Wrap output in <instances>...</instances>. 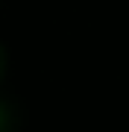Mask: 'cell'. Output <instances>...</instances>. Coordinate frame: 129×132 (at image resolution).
Wrapping results in <instances>:
<instances>
[{"label": "cell", "instance_id": "obj_1", "mask_svg": "<svg viewBox=\"0 0 129 132\" xmlns=\"http://www.w3.org/2000/svg\"><path fill=\"white\" fill-rule=\"evenodd\" d=\"M18 129V112L9 100L0 97V132H15Z\"/></svg>", "mask_w": 129, "mask_h": 132}, {"label": "cell", "instance_id": "obj_2", "mask_svg": "<svg viewBox=\"0 0 129 132\" xmlns=\"http://www.w3.org/2000/svg\"><path fill=\"white\" fill-rule=\"evenodd\" d=\"M3 76H6V50L0 44V82H3Z\"/></svg>", "mask_w": 129, "mask_h": 132}]
</instances>
